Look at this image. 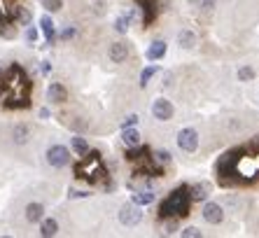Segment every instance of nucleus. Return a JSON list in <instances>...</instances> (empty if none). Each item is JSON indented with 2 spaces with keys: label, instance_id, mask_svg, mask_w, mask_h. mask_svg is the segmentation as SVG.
I'll return each instance as SVG.
<instances>
[{
  "label": "nucleus",
  "instance_id": "1",
  "mask_svg": "<svg viewBox=\"0 0 259 238\" xmlns=\"http://www.w3.org/2000/svg\"><path fill=\"white\" fill-rule=\"evenodd\" d=\"M3 105L10 110L17 107H28L30 105V80L26 75V70L19 63H12L7 68V72L3 75Z\"/></svg>",
  "mask_w": 259,
  "mask_h": 238
},
{
  "label": "nucleus",
  "instance_id": "2",
  "mask_svg": "<svg viewBox=\"0 0 259 238\" xmlns=\"http://www.w3.org/2000/svg\"><path fill=\"white\" fill-rule=\"evenodd\" d=\"M82 156H84V159L75 164V175H77L79 180L91 182V185L105 182V180H108V171H105V166H103L101 152H98V149H89V152H87V154H82ZM105 187H108V189H112V185H110V182H105Z\"/></svg>",
  "mask_w": 259,
  "mask_h": 238
},
{
  "label": "nucleus",
  "instance_id": "3",
  "mask_svg": "<svg viewBox=\"0 0 259 238\" xmlns=\"http://www.w3.org/2000/svg\"><path fill=\"white\" fill-rule=\"evenodd\" d=\"M189 208H192V199H189V185H180L178 189H173L168 196L159 203V220L166 217H187Z\"/></svg>",
  "mask_w": 259,
  "mask_h": 238
},
{
  "label": "nucleus",
  "instance_id": "4",
  "mask_svg": "<svg viewBox=\"0 0 259 238\" xmlns=\"http://www.w3.org/2000/svg\"><path fill=\"white\" fill-rule=\"evenodd\" d=\"M47 164L52 168H63L70 164V149L66 145H52L47 149Z\"/></svg>",
  "mask_w": 259,
  "mask_h": 238
},
{
  "label": "nucleus",
  "instance_id": "5",
  "mask_svg": "<svg viewBox=\"0 0 259 238\" xmlns=\"http://www.w3.org/2000/svg\"><path fill=\"white\" fill-rule=\"evenodd\" d=\"M178 147H180L182 152H187V154L196 152V149H199V133H196V129H192V126L182 129V131L178 133Z\"/></svg>",
  "mask_w": 259,
  "mask_h": 238
},
{
  "label": "nucleus",
  "instance_id": "6",
  "mask_svg": "<svg viewBox=\"0 0 259 238\" xmlns=\"http://www.w3.org/2000/svg\"><path fill=\"white\" fill-rule=\"evenodd\" d=\"M140 220H143V210H140V206H136V203H126V206H121L119 222L124 226H136V224H140Z\"/></svg>",
  "mask_w": 259,
  "mask_h": 238
},
{
  "label": "nucleus",
  "instance_id": "7",
  "mask_svg": "<svg viewBox=\"0 0 259 238\" xmlns=\"http://www.w3.org/2000/svg\"><path fill=\"white\" fill-rule=\"evenodd\" d=\"M152 114H154V119H159V122H168V119L173 117V103H170L168 98H157V101L152 103Z\"/></svg>",
  "mask_w": 259,
  "mask_h": 238
},
{
  "label": "nucleus",
  "instance_id": "8",
  "mask_svg": "<svg viewBox=\"0 0 259 238\" xmlns=\"http://www.w3.org/2000/svg\"><path fill=\"white\" fill-rule=\"evenodd\" d=\"M203 220L208 222V224H222L224 222V210L220 203L215 201H208L203 206Z\"/></svg>",
  "mask_w": 259,
  "mask_h": 238
},
{
  "label": "nucleus",
  "instance_id": "9",
  "mask_svg": "<svg viewBox=\"0 0 259 238\" xmlns=\"http://www.w3.org/2000/svg\"><path fill=\"white\" fill-rule=\"evenodd\" d=\"M33 138V126L30 124H14L12 126V143L14 145H26Z\"/></svg>",
  "mask_w": 259,
  "mask_h": 238
},
{
  "label": "nucleus",
  "instance_id": "10",
  "mask_svg": "<svg viewBox=\"0 0 259 238\" xmlns=\"http://www.w3.org/2000/svg\"><path fill=\"white\" fill-rule=\"evenodd\" d=\"M47 98L52 103H56V105H61V103L68 101V89L61 82H52L47 87Z\"/></svg>",
  "mask_w": 259,
  "mask_h": 238
},
{
  "label": "nucleus",
  "instance_id": "11",
  "mask_svg": "<svg viewBox=\"0 0 259 238\" xmlns=\"http://www.w3.org/2000/svg\"><path fill=\"white\" fill-rule=\"evenodd\" d=\"M108 56H110L112 63H124V61L128 59V45L126 42H112V45H110Z\"/></svg>",
  "mask_w": 259,
  "mask_h": 238
},
{
  "label": "nucleus",
  "instance_id": "12",
  "mask_svg": "<svg viewBox=\"0 0 259 238\" xmlns=\"http://www.w3.org/2000/svg\"><path fill=\"white\" fill-rule=\"evenodd\" d=\"M166 49H168V45L163 40H157V42H152L150 47H147V52H145V56H147V61H159V59H163L166 56Z\"/></svg>",
  "mask_w": 259,
  "mask_h": 238
},
{
  "label": "nucleus",
  "instance_id": "13",
  "mask_svg": "<svg viewBox=\"0 0 259 238\" xmlns=\"http://www.w3.org/2000/svg\"><path fill=\"white\" fill-rule=\"evenodd\" d=\"M150 154H152L150 147L140 143V145H133V147H126V154L124 156H126L128 161H133V164H138V161H143L145 156H150Z\"/></svg>",
  "mask_w": 259,
  "mask_h": 238
},
{
  "label": "nucleus",
  "instance_id": "14",
  "mask_svg": "<svg viewBox=\"0 0 259 238\" xmlns=\"http://www.w3.org/2000/svg\"><path fill=\"white\" fill-rule=\"evenodd\" d=\"M210 194V182H194L189 187V199L194 201H205V196Z\"/></svg>",
  "mask_w": 259,
  "mask_h": 238
},
{
  "label": "nucleus",
  "instance_id": "15",
  "mask_svg": "<svg viewBox=\"0 0 259 238\" xmlns=\"http://www.w3.org/2000/svg\"><path fill=\"white\" fill-rule=\"evenodd\" d=\"M42 217H45V206H42V203L33 201V203H28V206H26V220H28L30 224H37Z\"/></svg>",
  "mask_w": 259,
  "mask_h": 238
},
{
  "label": "nucleus",
  "instance_id": "16",
  "mask_svg": "<svg viewBox=\"0 0 259 238\" xmlns=\"http://www.w3.org/2000/svg\"><path fill=\"white\" fill-rule=\"evenodd\" d=\"M59 233V222L54 217H42L40 220V236L42 238H52Z\"/></svg>",
  "mask_w": 259,
  "mask_h": 238
},
{
  "label": "nucleus",
  "instance_id": "17",
  "mask_svg": "<svg viewBox=\"0 0 259 238\" xmlns=\"http://www.w3.org/2000/svg\"><path fill=\"white\" fill-rule=\"evenodd\" d=\"M40 28H42V33H45V40L52 45V42L56 40V28H54V21H52L49 14H45V17L40 19Z\"/></svg>",
  "mask_w": 259,
  "mask_h": 238
},
{
  "label": "nucleus",
  "instance_id": "18",
  "mask_svg": "<svg viewBox=\"0 0 259 238\" xmlns=\"http://www.w3.org/2000/svg\"><path fill=\"white\" fill-rule=\"evenodd\" d=\"M121 143L126 147H133V145H140V133L136 126H128V129H121Z\"/></svg>",
  "mask_w": 259,
  "mask_h": 238
},
{
  "label": "nucleus",
  "instance_id": "19",
  "mask_svg": "<svg viewBox=\"0 0 259 238\" xmlns=\"http://www.w3.org/2000/svg\"><path fill=\"white\" fill-rule=\"evenodd\" d=\"M154 199H157V194L154 191H150V189H145V191H136L131 196V203H136V206H150V203H154Z\"/></svg>",
  "mask_w": 259,
  "mask_h": 238
},
{
  "label": "nucleus",
  "instance_id": "20",
  "mask_svg": "<svg viewBox=\"0 0 259 238\" xmlns=\"http://www.w3.org/2000/svg\"><path fill=\"white\" fill-rule=\"evenodd\" d=\"M178 45H180L182 49H192L194 45H196V35H194V30L192 28L180 30V35H178Z\"/></svg>",
  "mask_w": 259,
  "mask_h": 238
},
{
  "label": "nucleus",
  "instance_id": "21",
  "mask_svg": "<svg viewBox=\"0 0 259 238\" xmlns=\"http://www.w3.org/2000/svg\"><path fill=\"white\" fill-rule=\"evenodd\" d=\"M70 149L75 152V154H87L89 152V143H87V138H82V136H75V138H70Z\"/></svg>",
  "mask_w": 259,
  "mask_h": 238
},
{
  "label": "nucleus",
  "instance_id": "22",
  "mask_svg": "<svg viewBox=\"0 0 259 238\" xmlns=\"http://www.w3.org/2000/svg\"><path fill=\"white\" fill-rule=\"evenodd\" d=\"M0 37H7V40H14L17 37V21H0Z\"/></svg>",
  "mask_w": 259,
  "mask_h": 238
},
{
  "label": "nucleus",
  "instance_id": "23",
  "mask_svg": "<svg viewBox=\"0 0 259 238\" xmlns=\"http://www.w3.org/2000/svg\"><path fill=\"white\" fill-rule=\"evenodd\" d=\"M157 70H159L157 66H147L143 72H140V87H143V89L147 87V84H150V80L157 75Z\"/></svg>",
  "mask_w": 259,
  "mask_h": 238
},
{
  "label": "nucleus",
  "instance_id": "24",
  "mask_svg": "<svg viewBox=\"0 0 259 238\" xmlns=\"http://www.w3.org/2000/svg\"><path fill=\"white\" fill-rule=\"evenodd\" d=\"M238 80H241V82H252V80H254V68L241 66V68H238Z\"/></svg>",
  "mask_w": 259,
  "mask_h": 238
},
{
  "label": "nucleus",
  "instance_id": "25",
  "mask_svg": "<svg viewBox=\"0 0 259 238\" xmlns=\"http://www.w3.org/2000/svg\"><path fill=\"white\" fill-rule=\"evenodd\" d=\"M131 17H133V14H128V17H117V21H115V30H117V33H126L128 24H131Z\"/></svg>",
  "mask_w": 259,
  "mask_h": 238
},
{
  "label": "nucleus",
  "instance_id": "26",
  "mask_svg": "<svg viewBox=\"0 0 259 238\" xmlns=\"http://www.w3.org/2000/svg\"><path fill=\"white\" fill-rule=\"evenodd\" d=\"M42 7L47 10V12H61L63 0H42Z\"/></svg>",
  "mask_w": 259,
  "mask_h": 238
},
{
  "label": "nucleus",
  "instance_id": "27",
  "mask_svg": "<svg viewBox=\"0 0 259 238\" xmlns=\"http://www.w3.org/2000/svg\"><path fill=\"white\" fill-rule=\"evenodd\" d=\"M152 156H154V161H157V164H161V166H163V164H170V161H173V156H170L166 149H157V152H154Z\"/></svg>",
  "mask_w": 259,
  "mask_h": 238
},
{
  "label": "nucleus",
  "instance_id": "28",
  "mask_svg": "<svg viewBox=\"0 0 259 238\" xmlns=\"http://www.w3.org/2000/svg\"><path fill=\"white\" fill-rule=\"evenodd\" d=\"M180 236L182 238H201L203 233H201L196 226H187V229H182V231H180Z\"/></svg>",
  "mask_w": 259,
  "mask_h": 238
},
{
  "label": "nucleus",
  "instance_id": "29",
  "mask_svg": "<svg viewBox=\"0 0 259 238\" xmlns=\"http://www.w3.org/2000/svg\"><path fill=\"white\" fill-rule=\"evenodd\" d=\"M75 35H77V28H75V26H68V28L61 30V40H72Z\"/></svg>",
  "mask_w": 259,
  "mask_h": 238
},
{
  "label": "nucleus",
  "instance_id": "30",
  "mask_svg": "<svg viewBox=\"0 0 259 238\" xmlns=\"http://www.w3.org/2000/svg\"><path fill=\"white\" fill-rule=\"evenodd\" d=\"M138 122H140L138 114H128V117L121 122V129H128V126H138Z\"/></svg>",
  "mask_w": 259,
  "mask_h": 238
},
{
  "label": "nucleus",
  "instance_id": "31",
  "mask_svg": "<svg viewBox=\"0 0 259 238\" xmlns=\"http://www.w3.org/2000/svg\"><path fill=\"white\" fill-rule=\"evenodd\" d=\"M26 40H28L30 45H35V40H37V28L35 26H28V30H26Z\"/></svg>",
  "mask_w": 259,
  "mask_h": 238
},
{
  "label": "nucleus",
  "instance_id": "32",
  "mask_svg": "<svg viewBox=\"0 0 259 238\" xmlns=\"http://www.w3.org/2000/svg\"><path fill=\"white\" fill-rule=\"evenodd\" d=\"M68 196H70V199H89V196H91V191H79V189H70V191H68Z\"/></svg>",
  "mask_w": 259,
  "mask_h": 238
},
{
  "label": "nucleus",
  "instance_id": "33",
  "mask_svg": "<svg viewBox=\"0 0 259 238\" xmlns=\"http://www.w3.org/2000/svg\"><path fill=\"white\" fill-rule=\"evenodd\" d=\"M194 7H201V10H208V7H212V0H189Z\"/></svg>",
  "mask_w": 259,
  "mask_h": 238
},
{
  "label": "nucleus",
  "instance_id": "34",
  "mask_svg": "<svg viewBox=\"0 0 259 238\" xmlns=\"http://www.w3.org/2000/svg\"><path fill=\"white\" fill-rule=\"evenodd\" d=\"M40 68H42V72H45V75H47V72H49V68H52V66H49L47 61H42V66H40Z\"/></svg>",
  "mask_w": 259,
  "mask_h": 238
},
{
  "label": "nucleus",
  "instance_id": "35",
  "mask_svg": "<svg viewBox=\"0 0 259 238\" xmlns=\"http://www.w3.org/2000/svg\"><path fill=\"white\" fill-rule=\"evenodd\" d=\"M40 117H42V119L49 117V110H47V107H42V110H40Z\"/></svg>",
  "mask_w": 259,
  "mask_h": 238
}]
</instances>
